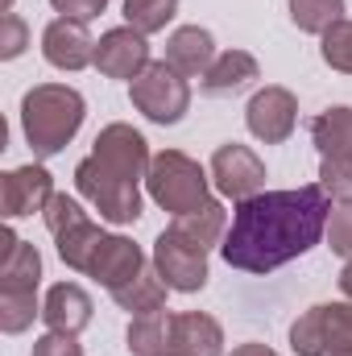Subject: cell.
I'll return each mask as SVG.
<instances>
[{"label": "cell", "mask_w": 352, "mask_h": 356, "mask_svg": "<svg viewBox=\"0 0 352 356\" xmlns=\"http://www.w3.org/2000/svg\"><path fill=\"white\" fill-rule=\"evenodd\" d=\"M328 216H332V195L319 182L294 191H262L237 203L220 257L241 273H273L307 257L323 241Z\"/></svg>", "instance_id": "obj_1"}, {"label": "cell", "mask_w": 352, "mask_h": 356, "mask_svg": "<svg viewBox=\"0 0 352 356\" xmlns=\"http://www.w3.org/2000/svg\"><path fill=\"white\" fill-rule=\"evenodd\" d=\"M88 99L67 83H38L21 95V133L33 149V158H54L63 154L75 133L83 129Z\"/></svg>", "instance_id": "obj_2"}, {"label": "cell", "mask_w": 352, "mask_h": 356, "mask_svg": "<svg viewBox=\"0 0 352 356\" xmlns=\"http://www.w3.org/2000/svg\"><path fill=\"white\" fill-rule=\"evenodd\" d=\"M145 191L162 211L182 216V211H195V207H203L211 199V175L195 158H186L182 149H162L150 162Z\"/></svg>", "instance_id": "obj_3"}, {"label": "cell", "mask_w": 352, "mask_h": 356, "mask_svg": "<svg viewBox=\"0 0 352 356\" xmlns=\"http://www.w3.org/2000/svg\"><path fill=\"white\" fill-rule=\"evenodd\" d=\"M311 141L319 149V186L332 203L352 199V108L336 104L311 120Z\"/></svg>", "instance_id": "obj_4"}, {"label": "cell", "mask_w": 352, "mask_h": 356, "mask_svg": "<svg viewBox=\"0 0 352 356\" xmlns=\"http://www.w3.org/2000/svg\"><path fill=\"white\" fill-rule=\"evenodd\" d=\"M42 220H46L54 245H58L63 266L75 269V273H88L91 261H95V253H99V245L108 241V232L83 211V203L71 199V195H54V199L46 203Z\"/></svg>", "instance_id": "obj_5"}, {"label": "cell", "mask_w": 352, "mask_h": 356, "mask_svg": "<svg viewBox=\"0 0 352 356\" xmlns=\"http://www.w3.org/2000/svg\"><path fill=\"white\" fill-rule=\"evenodd\" d=\"M75 191L99 211V220L108 224H137L141 220V186L129 178L112 175L99 158H83L75 166Z\"/></svg>", "instance_id": "obj_6"}, {"label": "cell", "mask_w": 352, "mask_h": 356, "mask_svg": "<svg viewBox=\"0 0 352 356\" xmlns=\"http://www.w3.org/2000/svg\"><path fill=\"white\" fill-rule=\"evenodd\" d=\"M129 99H133V108L145 120H154V124L166 129V124H178L186 116V108H191V83L162 58V63H150L129 83Z\"/></svg>", "instance_id": "obj_7"}, {"label": "cell", "mask_w": 352, "mask_h": 356, "mask_svg": "<svg viewBox=\"0 0 352 356\" xmlns=\"http://www.w3.org/2000/svg\"><path fill=\"white\" fill-rule=\"evenodd\" d=\"M294 356H336L352 353V302H319L290 323Z\"/></svg>", "instance_id": "obj_8"}, {"label": "cell", "mask_w": 352, "mask_h": 356, "mask_svg": "<svg viewBox=\"0 0 352 356\" xmlns=\"http://www.w3.org/2000/svg\"><path fill=\"white\" fill-rule=\"evenodd\" d=\"M154 269L166 277V286L178 294H195L207 286V249L178 236L175 228H166L154 241Z\"/></svg>", "instance_id": "obj_9"}, {"label": "cell", "mask_w": 352, "mask_h": 356, "mask_svg": "<svg viewBox=\"0 0 352 356\" xmlns=\"http://www.w3.org/2000/svg\"><path fill=\"white\" fill-rule=\"evenodd\" d=\"M207 175H211V186H216L224 199H232V203L253 199V195L265 191V162L249 149V145H241V141L220 145V149L211 154Z\"/></svg>", "instance_id": "obj_10"}, {"label": "cell", "mask_w": 352, "mask_h": 356, "mask_svg": "<svg viewBox=\"0 0 352 356\" xmlns=\"http://www.w3.org/2000/svg\"><path fill=\"white\" fill-rule=\"evenodd\" d=\"M91 158H99L112 175L129 178V182H145L150 162H154L150 141H145L133 124H125V120H116V124H108V129H99V133H95Z\"/></svg>", "instance_id": "obj_11"}, {"label": "cell", "mask_w": 352, "mask_h": 356, "mask_svg": "<svg viewBox=\"0 0 352 356\" xmlns=\"http://www.w3.org/2000/svg\"><path fill=\"white\" fill-rule=\"evenodd\" d=\"M245 124H249V133L262 145L290 141V133L298 124V99H294V91L282 88V83H269V88L253 91V99L245 108Z\"/></svg>", "instance_id": "obj_12"}, {"label": "cell", "mask_w": 352, "mask_h": 356, "mask_svg": "<svg viewBox=\"0 0 352 356\" xmlns=\"http://www.w3.org/2000/svg\"><path fill=\"white\" fill-rule=\"evenodd\" d=\"M54 195H58L54 191V175L42 162L13 166V170L0 175V211H4V220H21V216L46 211V203Z\"/></svg>", "instance_id": "obj_13"}, {"label": "cell", "mask_w": 352, "mask_h": 356, "mask_svg": "<svg viewBox=\"0 0 352 356\" xmlns=\"http://www.w3.org/2000/svg\"><path fill=\"white\" fill-rule=\"evenodd\" d=\"M150 63H154L150 58V42L133 25H116V29L99 33V42H95V71L104 79H129L133 83Z\"/></svg>", "instance_id": "obj_14"}, {"label": "cell", "mask_w": 352, "mask_h": 356, "mask_svg": "<svg viewBox=\"0 0 352 356\" xmlns=\"http://www.w3.org/2000/svg\"><path fill=\"white\" fill-rule=\"evenodd\" d=\"M42 58L54 67V71H88L95 67V38L83 21H71V17H54L46 29H42Z\"/></svg>", "instance_id": "obj_15"}, {"label": "cell", "mask_w": 352, "mask_h": 356, "mask_svg": "<svg viewBox=\"0 0 352 356\" xmlns=\"http://www.w3.org/2000/svg\"><path fill=\"white\" fill-rule=\"evenodd\" d=\"M95 315V302L79 282H54L42 298V319L50 332H67V336H79Z\"/></svg>", "instance_id": "obj_16"}, {"label": "cell", "mask_w": 352, "mask_h": 356, "mask_svg": "<svg viewBox=\"0 0 352 356\" xmlns=\"http://www.w3.org/2000/svg\"><path fill=\"white\" fill-rule=\"evenodd\" d=\"M145 266H150V261H145V249H141L137 241H129V236H120V232H108V241L99 245L88 277L99 282L104 290H116V286H125L129 277H137Z\"/></svg>", "instance_id": "obj_17"}, {"label": "cell", "mask_w": 352, "mask_h": 356, "mask_svg": "<svg viewBox=\"0 0 352 356\" xmlns=\"http://www.w3.org/2000/svg\"><path fill=\"white\" fill-rule=\"evenodd\" d=\"M216 38H211V29H203V25H182L170 33V42H166V63L175 67L182 79H203L207 75V67L216 63Z\"/></svg>", "instance_id": "obj_18"}, {"label": "cell", "mask_w": 352, "mask_h": 356, "mask_svg": "<svg viewBox=\"0 0 352 356\" xmlns=\"http://www.w3.org/2000/svg\"><path fill=\"white\" fill-rule=\"evenodd\" d=\"M170 356H224V327L203 311H178L170 332Z\"/></svg>", "instance_id": "obj_19"}, {"label": "cell", "mask_w": 352, "mask_h": 356, "mask_svg": "<svg viewBox=\"0 0 352 356\" xmlns=\"http://www.w3.org/2000/svg\"><path fill=\"white\" fill-rule=\"evenodd\" d=\"M0 286H8V290H38V282H42V253L29 245V241H21L8 224L0 228Z\"/></svg>", "instance_id": "obj_20"}, {"label": "cell", "mask_w": 352, "mask_h": 356, "mask_svg": "<svg viewBox=\"0 0 352 356\" xmlns=\"http://www.w3.org/2000/svg\"><path fill=\"white\" fill-rule=\"evenodd\" d=\"M253 79H262V67L249 50H224L216 54V63L207 67V75L199 79L203 95H237L245 91Z\"/></svg>", "instance_id": "obj_21"}, {"label": "cell", "mask_w": 352, "mask_h": 356, "mask_svg": "<svg viewBox=\"0 0 352 356\" xmlns=\"http://www.w3.org/2000/svg\"><path fill=\"white\" fill-rule=\"evenodd\" d=\"M108 294H112V302H116L120 311H129V315H154V311H166L170 286H166V277L154 269V261H150L137 277H129L125 286H116V290H108Z\"/></svg>", "instance_id": "obj_22"}, {"label": "cell", "mask_w": 352, "mask_h": 356, "mask_svg": "<svg viewBox=\"0 0 352 356\" xmlns=\"http://www.w3.org/2000/svg\"><path fill=\"white\" fill-rule=\"evenodd\" d=\"M170 228H175L178 236H186V241H195V245L211 249V245H224V232H228V211H224V203H220V199H207L203 207L175 216V224H170Z\"/></svg>", "instance_id": "obj_23"}, {"label": "cell", "mask_w": 352, "mask_h": 356, "mask_svg": "<svg viewBox=\"0 0 352 356\" xmlns=\"http://www.w3.org/2000/svg\"><path fill=\"white\" fill-rule=\"evenodd\" d=\"M170 332H175V315L154 311V315H133L125 340L133 356H170Z\"/></svg>", "instance_id": "obj_24"}, {"label": "cell", "mask_w": 352, "mask_h": 356, "mask_svg": "<svg viewBox=\"0 0 352 356\" xmlns=\"http://www.w3.org/2000/svg\"><path fill=\"white\" fill-rule=\"evenodd\" d=\"M38 315H42L38 290H8V286H0V332L4 336L29 332Z\"/></svg>", "instance_id": "obj_25"}, {"label": "cell", "mask_w": 352, "mask_h": 356, "mask_svg": "<svg viewBox=\"0 0 352 356\" xmlns=\"http://www.w3.org/2000/svg\"><path fill=\"white\" fill-rule=\"evenodd\" d=\"M290 21L298 33L323 38L332 25L344 21V0H290Z\"/></svg>", "instance_id": "obj_26"}, {"label": "cell", "mask_w": 352, "mask_h": 356, "mask_svg": "<svg viewBox=\"0 0 352 356\" xmlns=\"http://www.w3.org/2000/svg\"><path fill=\"white\" fill-rule=\"evenodd\" d=\"M178 17V0H125V25H133L137 33H162Z\"/></svg>", "instance_id": "obj_27"}, {"label": "cell", "mask_w": 352, "mask_h": 356, "mask_svg": "<svg viewBox=\"0 0 352 356\" xmlns=\"http://www.w3.org/2000/svg\"><path fill=\"white\" fill-rule=\"evenodd\" d=\"M319 54L332 71L340 75H352V21L344 17L340 25H332L323 38H319Z\"/></svg>", "instance_id": "obj_28"}, {"label": "cell", "mask_w": 352, "mask_h": 356, "mask_svg": "<svg viewBox=\"0 0 352 356\" xmlns=\"http://www.w3.org/2000/svg\"><path fill=\"white\" fill-rule=\"evenodd\" d=\"M323 241H328V249H332L336 257L352 261V199L332 203V216H328V232H323Z\"/></svg>", "instance_id": "obj_29"}, {"label": "cell", "mask_w": 352, "mask_h": 356, "mask_svg": "<svg viewBox=\"0 0 352 356\" xmlns=\"http://www.w3.org/2000/svg\"><path fill=\"white\" fill-rule=\"evenodd\" d=\"M25 46H29V25H25V17H21V13H4V17H0V58L13 63V58L25 54Z\"/></svg>", "instance_id": "obj_30"}, {"label": "cell", "mask_w": 352, "mask_h": 356, "mask_svg": "<svg viewBox=\"0 0 352 356\" xmlns=\"http://www.w3.org/2000/svg\"><path fill=\"white\" fill-rule=\"evenodd\" d=\"M29 356H83L79 336H67V332H46L33 340V353Z\"/></svg>", "instance_id": "obj_31"}, {"label": "cell", "mask_w": 352, "mask_h": 356, "mask_svg": "<svg viewBox=\"0 0 352 356\" xmlns=\"http://www.w3.org/2000/svg\"><path fill=\"white\" fill-rule=\"evenodd\" d=\"M50 8L58 13V17H71V21H95L104 8H108V0H50Z\"/></svg>", "instance_id": "obj_32"}, {"label": "cell", "mask_w": 352, "mask_h": 356, "mask_svg": "<svg viewBox=\"0 0 352 356\" xmlns=\"http://www.w3.org/2000/svg\"><path fill=\"white\" fill-rule=\"evenodd\" d=\"M228 356H278V353H273L269 344H253V340H249V344H237Z\"/></svg>", "instance_id": "obj_33"}, {"label": "cell", "mask_w": 352, "mask_h": 356, "mask_svg": "<svg viewBox=\"0 0 352 356\" xmlns=\"http://www.w3.org/2000/svg\"><path fill=\"white\" fill-rule=\"evenodd\" d=\"M340 294L352 302V261H344V269H340Z\"/></svg>", "instance_id": "obj_34"}, {"label": "cell", "mask_w": 352, "mask_h": 356, "mask_svg": "<svg viewBox=\"0 0 352 356\" xmlns=\"http://www.w3.org/2000/svg\"><path fill=\"white\" fill-rule=\"evenodd\" d=\"M0 13H13V0H0Z\"/></svg>", "instance_id": "obj_35"}, {"label": "cell", "mask_w": 352, "mask_h": 356, "mask_svg": "<svg viewBox=\"0 0 352 356\" xmlns=\"http://www.w3.org/2000/svg\"><path fill=\"white\" fill-rule=\"evenodd\" d=\"M336 356H352V353H336Z\"/></svg>", "instance_id": "obj_36"}]
</instances>
